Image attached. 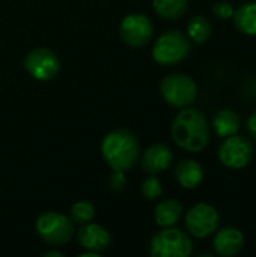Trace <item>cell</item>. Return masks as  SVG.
I'll return each mask as SVG.
<instances>
[{
	"label": "cell",
	"mask_w": 256,
	"mask_h": 257,
	"mask_svg": "<svg viewBox=\"0 0 256 257\" xmlns=\"http://www.w3.org/2000/svg\"><path fill=\"white\" fill-rule=\"evenodd\" d=\"M211 128L207 116L196 108H183L170 125L175 145L189 152H201L210 142Z\"/></svg>",
	"instance_id": "obj_1"
},
{
	"label": "cell",
	"mask_w": 256,
	"mask_h": 257,
	"mask_svg": "<svg viewBox=\"0 0 256 257\" xmlns=\"http://www.w3.org/2000/svg\"><path fill=\"white\" fill-rule=\"evenodd\" d=\"M101 155L112 170H131L140 160V143L134 133L118 128L106 134L101 142Z\"/></svg>",
	"instance_id": "obj_2"
},
{
	"label": "cell",
	"mask_w": 256,
	"mask_h": 257,
	"mask_svg": "<svg viewBox=\"0 0 256 257\" xmlns=\"http://www.w3.org/2000/svg\"><path fill=\"white\" fill-rule=\"evenodd\" d=\"M192 51V41L180 30H167L158 36L152 47V59L163 66L183 62Z\"/></svg>",
	"instance_id": "obj_3"
},
{
	"label": "cell",
	"mask_w": 256,
	"mask_h": 257,
	"mask_svg": "<svg viewBox=\"0 0 256 257\" xmlns=\"http://www.w3.org/2000/svg\"><path fill=\"white\" fill-rule=\"evenodd\" d=\"M193 253V242L187 233L180 229L163 227L149 242V254L152 257H189Z\"/></svg>",
	"instance_id": "obj_4"
},
{
	"label": "cell",
	"mask_w": 256,
	"mask_h": 257,
	"mask_svg": "<svg viewBox=\"0 0 256 257\" xmlns=\"http://www.w3.org/2000/svg\"><path fill=\"white\" fill-rule=\"evenodd\" d=\"M160 93L166 104L174 108L190 107L198 98V84L186 74L174 72L166 75L160 84Z\"/></svg>",
	"instance_id": "obj_5"
},
{
	"label": "cell",
	"mask_w": 256,
	"mask_h": 257,
	"mask_svg": "<svg viewBox=\"0 0 256 257\" xmlns=\"http://www.w3.org/2000/svg\"><path fill=\"white\" fill-rule=\"evenodd\" d=\"M35 229L39 238L53 247L65 245L74 236V223L71 221V218L54 211H47L41 214L36 218Z\"/></svg>",
	"instance_id": "obj_6"
},
{
	"label": "cell",
	"mask_w": 256,
	"mask_h": 257,
	"mask_svg": "<svg viewBox=\"0 0 256 257\" xmlns=\"http://www.w3.org/2000/svg\"><path fill=\"white\" fill-rule=\"evenodd\" d=\"M184 224L192 236L198 239H205L217 232L220 215L217 209L210 203H196L187 211L184 217Z\"/></svg>",
	"instance_id": "obj_7"
},
{
	"label": "cell",
	"mask_w": 256,
	"mask_h": 257,
	"mask_svg": "<svg viewBox=\"0 0 256 257\" xmlns=\"http://www.w3.org/2000/svg\"><path fill=\"white\" fill-rule=\"evenodd\" d=\"M23 65L27 74L38 81H50L60 71L59 56L45 47H36L30 50L26 54Z\"/></svg>",
	"instance_id": "obj_8"
},
{
	"label": "cell",
	"mask_w": 256,
	"mask_h": 257,
	"mask_svg": "<svg viewBox=\"0 0 256 257\" xmlns=\"http://www.w3.org/2000/svg\"><path fill=\"white\" fill-rule=\"evenodd\" d=\"M253 154H255L253 143L247 137L237 136V134L225 137L223 143L219 148L220 163L225 167L234 170H240L249 166L253 158Z\"/></svg>",
	"instance_id": "obj_9"
},
{
	"label": "cell",
	"mask_w": 256,
	"mask_h": 257,
	"mask_svg": "<svg viewBox=\"0 0 256 257\" xmlns=\"http://www.w3.org/2000/svg\"><path fill=\"white\" fill-rule=\"evenodd\" d=\"M119 33L122 41L133 47L142 48L148 45L154 38V24L145 14L133 12L128 14L119 26Z\"/></svg>",
	"instance_id": "obj_10"
},
{
	"label": "cell",
	"mask_w": 256,
	"mask_h": 257,
	"mask_svg": "<svg viewBox=\"0 0 256 257\" xmlns=\"http://www.w3.org/2000/svg\"><path fill=\"white\" fill-rule=\"evenodd\" d=\"M174 154L170 148L164 143L151 145L140 157V166L148 175H158L170 167Z\"/></svg>",
	"instance_id": "obj_11"
},
{
	"label": "cell",
	"mask_w": 256,
	"mask_h": 257,
	"mask_svg": "<svg viewBox=\"0 0 256 257\" xmlns=\"http://www.w3.org/2000/svg\"><path fill=\"white\" fill-rule=\"evenodd\" d=\"M244 244H246L244 233L232 226L220 229L213 241L216 254L222 257H232L240 254L244 248Z\"/></svg>",
	"instance_id": "obj_12"
},
{
	"label": "cell",
	"mask_w": 256,
	"mask_h": 257,
	"mask_svg": "<svg viewBox=\"0 0 256 257\" xmlns=\"http://www.w3.org/2000/svg\"><path fill=\"white\" fill-rule=\"evenodd\" d=\"M78 242L80 245L86 250V251H92V253H101L104 250L109 248L112 236L109 233L107 229H104L100 224L95 223H86L81 226V229L77 233Z\"/></svg>",
	"instance_id": "obj_13"
},
{
	"label": "cell",
	"mask_w": 256,
	"mask_h": 257,
	"mask_svg": "<svg viewBox=\"0 0 256 257\" xmlns=\"http://www.w3.org/2000/svg\"><path fill=\"white\" fill-rule=\"evenodd\" d=\"M174 175H175L177 182L183 188L193 190V188L199 187V184L202 182V179H204V169H202V166L198 161L187 158V160L178 161V164L175 166Z\"/></svg>",
	"instance_id": "obj_14"
},
{
	"label": "cell",
	"mask_w": 256,
	"mask_h": 257,
	"mask_svg": "<svg viewBox=\"0 0 256 257\" xmlns=\"http://www.w3.org/2000/svg\"><path fill=\"white\" fill-rule=\"evenodd\" d=\"M183 214L184 208L178 200L166 199L155 206L154 220L160 227H172L183 218Z\"/></svg>",
	"instance_id": "obj_15"
},
{
	"label": "cell",
	"mask_w": 256,
	"mask_h": 257,
	"mask_svg": "<svg viewBox=\"0 0 256 257\" xmlns=\"http://www.w3.org/2000/svg\"><path fill=\"white\" fill-rule=\"evenodd\" d=\"M232 21L241 33L256 36V2H244L240 5L234 11Z\"/></svg>",
	"instance_id": "obj_16"
},
{
	"label": "cell",
	"mask_w": 256,
	"mask_h": 257,
	"mask_svg": "<svg viewBox=\"0 0 256 257\" xmlns=\"http://www.w3.org/2000/svg\"><path fill=\"white\" fill-rule=\"evenodd\" d=\"M240 125H241L240 116L234 110H229V108L217 111L214 119H213L214 133L219 137H223V139L237 134L238 130H240Z\"/></svg>",
	"instance_id": "obj_17"
},
{
	"label": "cell",
	"mask_w": 256,
	"mask_h": 257,
	"mask_svg": "<svg viewBox=\"0 0 256 257\" xmlns=\"http://www.w3.org/2000/svg\"><path fill=\"white\" fill-rule=\"evenodd\" d=\"M213 33L211 23L204 15H195L187 23V36L195 44H205Z\"/></svg>",
	"instance_id": "obj_18"
},
{
	"label": "cell",
	"mask_w": 256,
	"mask_h": 257,
	"mask_svg": "<svg viewBox=\"0 0 256 257\" xmlns=\"http://www.w3.org/2000/svg\"><path fill=\"white\" fill-rule=\"evenodd\" d=\"M152 6L161 18L178 20L186 14L189 0H152Z\"/></svg>",
	"instance_id": "obj_19"
},
{
	"label": "cell",
	"mask_w": 256,
	"mask_h": 257,
	"mask_svg": "<svg viewBox=\"0 0 256 257\" xmlns=\"http://www.w3.org/2000/svg\"><path fill=\"white\" fill-rule=\"evenodd\" d=\"M95 217V208L91 202H86V200H80V202H75L72 206H71V211H69V218L74 224H86V223H91Z\"/></svg>",
	"instance_id": "obj_20"
},
{
	"label": "cell",
	"mask_w": 256,
	"mask_h": 257,
	"mask_svg": "<svg viewBox=\"0 0 256 257\" xmlns=\"http://www.w3.org/2000/svg\"><path fill=\"white\" fill-rule=\"evenodd\" d=\"M140 191L146 200H157L158 197H161L163 196V185H161L160 179L157 178V175H149L142 182Z\"/></svg>",
	"instance_id": "obj_21"
},
{
	"label": "cell",
	"mask_w": 256,
	"mask_h": 257,
	"mask_svg": "<svg viewBox=\"0 0 256 257\" xmlns=\"http://www.w3.org/2000/svg\"><path fill=\"white\" fill-rule=\"evenodd\" d=\"M213 14L214 17H217L219 20H229L232 18L234 15V11L235 8L229 3V2H225V0H220V2H216L213 5Z\"/></svg>",
	"instance_id": "obj_22"
},
{
	"label": "cell",
	"mask_w": 256,
	"mask_h": 257,
	"mask_svg": "<svg viewBox=\"0 0 256 257\" xmlns=\"http://www.w3.org/2000/svg\"><path fill=\"white\" fill-rule=\"evenodd\" d=\"M107 184H109V188L112 191H116V193L122 191L125 188V185H127V176L121 170H113V173L109 176Z\"/></svg>",
	"instance_id": "obj_23"
},
{
	"label": "cell",
	"mask_w": 256,
	"mask_h": 257,
	"mask_svg": "<svg viewBox=\"0 0 256 257\" xmlns=\"http://www.w3.org/2000/svg\"><path fill=\"white\" fill-rule=\"evenodd\" d=\"M247 130H249V134L256 140V111L247 120Z\"/></svg>",
	"instance_id": "obj_24"
},
{
	"label": "cell",
	"mask_w": 256,
	"mask_h": 257,
	"mask_svg": "<svg viewBox=\"0 0 256 257\" xmlns=\"http://www.w3.org/2000/svg\"><path fill=\"white\" fill-rule=\"evenodd\" d=\"M44 257H63V253H60V251H47V253H44Z\"/></svg>",
	"instance_id": "obj_25"
}]
</instances>
